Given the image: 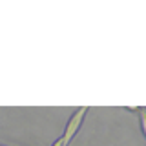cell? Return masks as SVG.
Masks as SVG:
<instances>
[{
	"mask_svg": "<svg viewBox=\"0 0 146 146\" xmlns=\"http://www.w3.org/2000/svg\"><path fill=\"white\" fill-rule=\"evenodd\" d=\"M0 146H6V144H0Z\"/></svg>",
	"mask_w": 146,
	"mask_h": 146,
	"instance_id": "277c9868",
	"label": "cell"
},
{
	"mask_svg": "<svg viewBox=\"0 0 146 146\" xmlns=\"http://www.w3.org/2000/svg\"><path fill=\"white\" fill-rule=\"evenodd\" d=\"M139 122H141V131H143V135L146 139V111L144 110H141V113H139Z\"/></svg>",
	"mask_w": 146,
	"mask_h": 146,
	"instance_id": "7a4b0ae2",
	"label": "cell"
},
{
	"mask_svg": "<svg viewBox=\"0 0 146 146\" xmlns=\"http://www.w3.org/2000/svg\"><path fill=\"white\" fill-rule=\"evenodd\" d=\"M51 146H66V143H64V137L60 135L58 139H55L53 143H51Z\"/></svg>",
	"mask_w": 146,
	"mask_h": 146,
	"instance_id": "3957f363",
	"label": "cell"
},
{
	"mask_svg": "<svg viewBox=\"0 0 146 146\" xmlns=\"http://www.w3.org/2000/svg\"><path fill=\"white\" fill-rule=\"evenodd\" d=\"M86 113H88V108L82 106V108H77L75 111H73L71 115H70V119H68V122H66V126H64V133H62L66 146H70V143L73 141V137L79 133L82 122H84Z\"/></svg>",
	"mask_w": 146,
	"mask_h": 146,
	"instance_id": "6da1fadb",
	"label": "cell"
},
{
	"mask_svg": "<svg viewBox=\"0 0 146 146\" xmlns=\"http://www.w3.org/2000/svg\"><path fill=\"white\" fill-rule=\"evenodd\" d=\"M144 111H146V108H144Z\"/></svg>",
	"mask_w": 146,
	"mask_h": 146,
	"instance_id": "5b68a950",
	"label": "cell"
}]
</instances>
